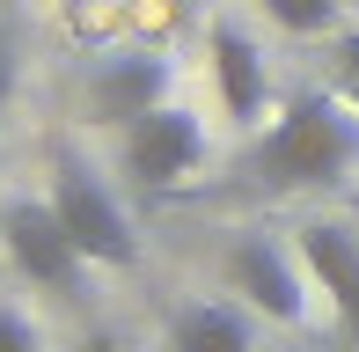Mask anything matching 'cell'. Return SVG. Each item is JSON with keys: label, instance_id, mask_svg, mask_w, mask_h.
Listing matches in <instances>:
<instances>
[{"label": "cell", "instance_id": "obj_1", "mask_svg": "<svg viewBox=\"0 0 359 352\" xmlns=\"http://www.w3.org/2000/svg\"><path fill=\"white\" fill-rule=\"evenodd\" d=\"M359 162V118L352 103L323 88L286 95V110L242 147V162L227 169L220 191L235 198H293V191H337Z\"/></svg>", "mask_w": 359, "mask_h": 352}, {"label": "cell", "instance_id": "obj_2", "mask_svg": "<svg viewBox=\"0 0 359 352\" xmlns=\"http://www.w3.org/2000/svg\"><path fill=\"white\" fill-rule=\"evenodd\" d=\"M44 198H52L59 228L74 235V250L88 264H118V271L140 264V235H133V220H125L118 191L81 162L74 147H52V191H44Z\"/></svg>", "mask_w": 359, "mask_h": 352}, {"label": "cell", "instance_id": "obj_3", "mask_svg": "<svg viewBox=\"0 0 359 352\" xmlns=\"http://www.w3.org/2000/svg\"><path fill=\"white\" fill-rule=\"evenodd\" d=\"M0 243H8V257L22 279L52 286L59 301H88V257L74 250V235L59 228L52 198H8L0 205Z\"/></svg>", "mask_w": 359, "mask_h": 352}, {"label": "cell", "instance_id": "obj_4", "mask_svg": "<svg viewBox=\"0 0 359 352\" xmlns=\"http://www.w3.org/2000/svg\"><path fill=\"white\" fill-rule=\"evenodd\" d=\"M118 162H125V184L133 191H176L205 162V125L184 103H154L147 118H133L118 133Z\"/></svg>", "mask_w": 359, "mask_h": 352}, {"label": "cell", "instance_id": "obj_5", "mask_svg": "<svg viewBox=\"0 0 359 352\" xmlns=\"http://www.w3.org/2000/svg\"><path fill=\"white\" fill-rule=\"evenodd\" d=\"M220 279L235 286L257 316H271V323H301L308 316V286H301L293 257L271 235H235V243L220 250Z\"/></svg>", "mask_w": 359, "mask_h": 352}, {"label": "cell", "instance_id": "obj_6", "mask_svg": "<svg viewBox=\"0 0 359 352\" xmlns=\"http://www.w3.org/2000/svg\"><path fill=\"white\" fill-rule=\"evenodd\" d=\"M154 103H169V59H154V52H110V59L88 67V88H81L88 125L125 133V125L147 118Z\"/></svg>", "mask_w": 359, "mask_h": 352}, {"label": "cell", "instance_id": "obj_7", "mask_svg": "<svg viewBox=\"0 0 359 352\" xmlns=\"http://www.w3.org/2000/svg\"><path fill=\"white\" fill-rule=\"evenodd\" d=\"M205 59H213V88H220L227 118H235V125H264L271 81H264V52L250 44V29H235V22L220 15V22L205 29Z\"/></svg>", "mask_w": 359, "mask_h": 352}, {"label": "cell", "instance_id": "obj_8", "mask_svg": "<svg viewBox=\"0 0 359 352\" xmlns=\"http://www.w3.org/2000/svg\"><path fill=\"white\" fill-rule=\"evenodd\" d=\"M293 243H301L308 279L330 294L337 330H352V338H359V235H352V228H337V220H308Z\"/></svg>", "mask_w": 359, "mask_h": 352}, {"label": "cell", "instance_id": "obj_9", "mask_svg": "<svg viewBox=\"0 0 359 352\" xmlns=\"http://www.w3.org/2000/svg\"><path fill=\"white\" fill-rule=\"evenodd\" d=\"M169 352H257V330L235 301H191L169 323Z\"/></svg>", "mask_w": 359, "mask_h": 352}, {"label": "cell", "instance_id": "obj_10", "mask_svg": "<svg viewBox=\"0 0 359 352\" xmlns=\"http://www.w3.org/2000/svg\"><path fill=\"white\" fill-rule=\"evenodd\" d=\"M257 8H264L286 37H323V29H337L345 0H257Z\"/></svg>", "mask_w": 359, "mask_h": 352}, {"label": "cell", "instance_id": "obj_11", "mask_svg": "<svg viewBox=\"0 0 359 352\" xmlns=\"http://www.w3.org/2000/svg\"><path fill=\"white\" fill-rule=\"evenodd\" d=\"M0 352H37V323L15 301H0Z\"/></svg>", "mask_w": 359, "mask_h": 352}, {"label": "cell", "instance_id": "obj_12", "mask_svg": "<svg viewBox=\"0 0 359 352\" xmlns=\"http://www.w3.org/2000/svg\"><path fill=\"white\" fill-rule=\"evenodd\" d=\"M15 88H22V59H15V37L0 29V110L15 103Z\"/></svg>", "mask_w": 359, "mask_h": 352}, {"label": "cell", "instance_id": "obj_13", "mask_svg": "<svg viewBox=\"0 0 359 352\" xmlns=\"http://www.w3.org/2000/svg\"><path fill=\"white\" fill-rule=\"evenodd\" d=\"M337 59H345V81L359 88V37H345V44H337Z\"/></svg>", "mask_w": 359, "mask_h": 352}, {"label": "cell", "instance_id": "obj_14", "mask_svg": "<svg viewBox=\"0 0 359 352\" xmlns=\"http://www.w3.org/2000/svg\"><path fill=\"white\" fill-rule=\"evenodd\" d=\"M74 352H125V345H118V338H103V330H95V338H81Z\"/></svg>", "mask_w": 359, "mask_h": 352}, {"label": "cell", "instance_id": "obj_15", "mask_svg": "<svg viewBox=\"0 0 359 352\" xmlns=\"http://www.w3.org/2000/svg\"><path fill=\"white\" fill-rule=\"evenodd\" d=\"M352 110H359V88H352Z\"/></svg>", "mask_w": 359, "mask_h": 352}]
</instances>
